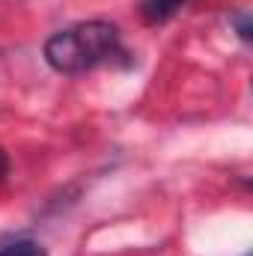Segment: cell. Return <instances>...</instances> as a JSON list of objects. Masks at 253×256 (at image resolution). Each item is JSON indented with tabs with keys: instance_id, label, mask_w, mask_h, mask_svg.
Instances as JSON below:
<instances>
[{
	"instance_id": "cell-1",
	"label": "cell",
	"mask_w": 253,
	"mask_h": 256,
	"mask_svg": "<svg viewBox=\"0 0 253 256\" xmlns=\"http://www.w3.org/2000/svg\"><path fill=\"white\" fill-rule=\"evenodd\" d=\"M120 54V30L110 21H84L45 42V60L60 74H80Z\"/></svg>"
},
{
	"instance_id": "cell-2",
	"label": "cell",
	"mask_w": 253,
	"mask_h": 256,
	"mask_svg": "<svg viewBox=\"0 0 253 256\" xmlns=\"http://www.w3.org/2000/svg\"><path fill=\"white\" fill-rule=\"evenodd\" d=\"M188 0H143L140 3V15L146 24H164L170 21Z\"/></svg>"
},
{
	"instance_id": "cell-3",
	"label": "cell",
	"mask_w": 253,
	"mask_h": 256,
	"mask_svg": "<svg viewBox=\"0 0 253 256\" xmlns=\"http://www.w3.org/2000/svg\"><path fill=\"white\" fill-rule=\"evenodd\" d=\"M0 256H48V254H45V248H39L36 242L21 238V242H9V244H3V248H0Z\"/></svg>"
},
{
	"instance_id": "cell-4",
	"label": "cell",
	"mask_w": 253,
	"mask_h": 256,
	"mask_svg": "<svg viewBox=\"0 0 253 256\" xmlns=\"http://www.w3.org/2000/svg\"><path fill=\"white\" fill-rule=\"evenodd\" d=\"M230 24L238 30V36H242V42H250V33H253V27H250V15L242 9V12H236L232 18H230Z\"/></svg>"
},
{
	"instance_id": "cell-5",
	"label": "cell",
	"mask_w": 253,
	"mask_h": 256,
	"mask_svg": "<svg viewBox=\"0 0 253 256\" xmlns=\"http://www.w3.org/2000/svg\"><path fill=\"white\" fill-rule=\"evenodd\" d=\"M9 173V158H6V152L0 149V182H3V176Z\"/></svg>"
},
{
	"instance_id": "cell-6",
	"label": "cell",
	"mask_w": 253,
	"mask_h": 256,
	"mask_svg": "<svg viewBox=\"0 0 253 256\" xmlns=\"http://www.w3.org/2000/svg\"><path fill=\"white\" fill-rule=\"evenodd\" d=\"M248 256H250V254H248Z\"/></svg>"
}]
</instances>
